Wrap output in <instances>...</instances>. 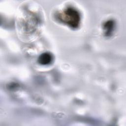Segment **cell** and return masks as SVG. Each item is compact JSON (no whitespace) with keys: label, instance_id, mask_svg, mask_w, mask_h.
I'll return each mask as SVG.
<instances>
[{"label":"cell","instance_id":"1","mask_svg":"<svg viewBox=\"0 0 126 126\" xmlns=\"http://www.w3.org/2000/svg\"><path fill=\"white\" fill-rule=\"evenodd\" d=\"M58 19L72 28H77L79 26L80 16L79 13L73 7L65 8L63 12L57 16Z\"/></svg>","mask_w":126,"mask_h":126},{"label":"cell","instance_id":"2","mask_svg":"<svg viewBox=\"0 0 126 126\" xmlns=\"http://www.w3.org/2000/svg\"><path fill=\"white\" fill-rule=\"evenodd\" d=\"M52 55L49 53H44L41 54L38 59V62L42 65H48L50 64L53 61Z\"/></svg>","mask_w":126,"mask_h":126},{"label":"cell","instance_id":"3","mask_svg":"<svg viewBox=\"0 0 126 126\" xmlns=\"http://www.w3.org/2000/svg\"><path fill=\"white\" fill-rule=\"evenodd\" d=\"M114 28V23L112 20H109L105 22L103 26L104 33L106 36H110L112 33Z\"/></svg>","mask_w":126,"mask_h":126}]
</instances>
